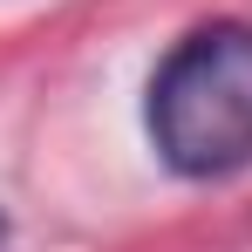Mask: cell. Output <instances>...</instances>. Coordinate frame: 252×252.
<instances>
[{
  "mask_svg": "<svg viewBox=\"0 0 252 252\" xmlns=\"http://www.w3.org/2000/svg\"><path fill=\"white\" fill-rule=\"evenodd\" d=\"M150 143L177 177H232L252 164V28L211 21L170 48L143 102Z\"/></svg>",
  "mask_w": 252,
  "mask_h": 252,
  "instance_id": "1",
  "label": "cell"
},
{
  "mask_svg": "<svg viewBox=\"0 0 252 252\" xmlns=\"http://www.w3.org/2000/svg\"><path fill=\"white\" fill-rule=\"evenodd\" d=\"M0 232H7V225H0Z\"/></svg>",
  "mask_w": 252,
  "mask_h": 252,
  "instance_id": "2",
  "label": "cell"
}]
</instances>
